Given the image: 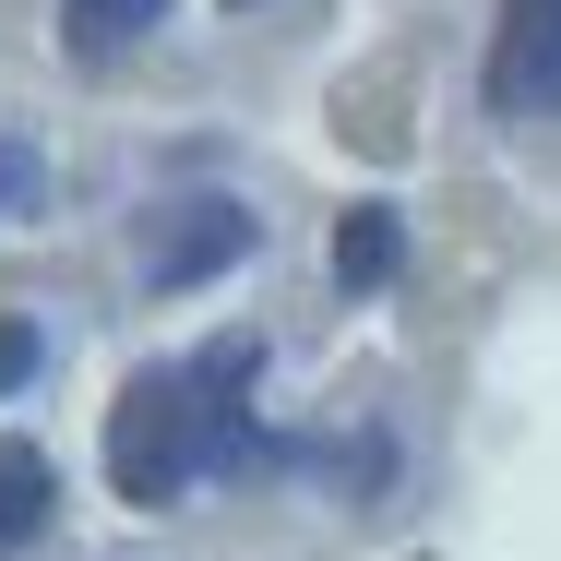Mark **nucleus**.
Instances as JSON below:
<instances>
[{
  "instance_id": "f257e3e1",
  "label": "nucleus",
  "mask_w": 561,
  "mask_h": 561,
  "mask_svg": "<svg viewBox=\"0 0 561 561\" xmlns=\"http://www.w3.org/2000/svg\"><path fill=\"white\" fill-rule=\"evenodd\" d=\"M251 358L263 346L227 335L204 358H156V370H131L108 407V490L119 502H144V514H168L204 466H239L251 454Z\"/></svg>"
},
{
  "instance_id": "f03ea898",
  "label": "nucleus",
  "mask_w": 561,
  "mask_h": 561,
  "mask_svg": "<svg viewBox=\"0 0 561 561\" xmlns=\"http://www.w3.org/2000/svg\"><path fill=\"white\" fill-rule=\"evenodd\" d=\"M490 108L502 119L561 108V0H502V24H490Z\"/></svg>"
},
{
  "instance_id": "7ed1b4c3",
  "label": "nucleus",
  "mask_w": 561,
  "mask_h": 561,
  "mask_svg": "<svg viewBox=\"0 0 561 561\" xmlns=\"http://www.w3.org/2000/svg\"><path fill=\"white\" fill-rule=\"evenodd\" d=\"M239 251H251V216H239V204H180V227L144 251V287H204Z\"/></svg>"
},
{
  "instance_id": "20e7f679",
  "label": "nucleus",
  "mask_w": 561,
  "mask_h": 561,
  "mask_svg": "<svg viewBox=\"0 0 561 561\" xmlns=\"http://www.w3.org/2000/svg\"><path fill=\"white\" fill-rule=\"evenodd\" d=\"M168 24V0H60V48L72 60H119V48H144Z\"/></svg>"
},
{
  "instance_id": "39448f33",
  "label": "nucleus",
  "mask_w": 561,
  "mask_h": 561,
  "mask_svg": "<svg viewBox=\"0 0 561 561\" xmlns=\"http://www.w3.org/2000/svg\"><path fill=\"white\" fill-rule=\"evenodd\" d=\"M48 502H60V478H48V454L36 443H0V561L36 550V526H48Z\"/></svg>"
},
{
  "instance_id": "423d86ee",
  "label": "nucleus",
  "mask_w": 561,
  "mask_h": 561,
  "mask_svg": "<svg viewBox=\"0 0 561 561\" xmlns=\"http://www.w3.org/2000/svg\"><path fill=\"white\" fill-rule=\"evenodd\" d=\"M394 263H407V227H394V204H358V216L335 227V275H346V287H382Z\"/></svg>"
},
{
  "instance_id": "0eeeda50",
  "label": "nucleus",
  "mask_w": 561,
  "mask_h": 561,
  "mask_svg": "<svg viewBox=\"0 0 561 561\" xmlns=\"http://www.w3.org/2000/svg\"><path fill=\"white\" fill-rule=\"evenodd\" d=\"M36 180H48V168H36V144H0V216H24V204H36Z\"/></svg>"
},
{
  "instance_id": "6e6552de",
  "label": "nucleus",
  "mask_w": 561,
  "mask_h": 561,
  "mask_svg": "<svg viewBox=\"0 0 561 561\" xmlns=\"http://www.w3.org/2000/svg\"><path fill=\"white\" fill-rule=\"evenodd\" d=\"M36 358H48L36 323H0V394H24V382H36Z\"/></svg>"
}]
</instances>
